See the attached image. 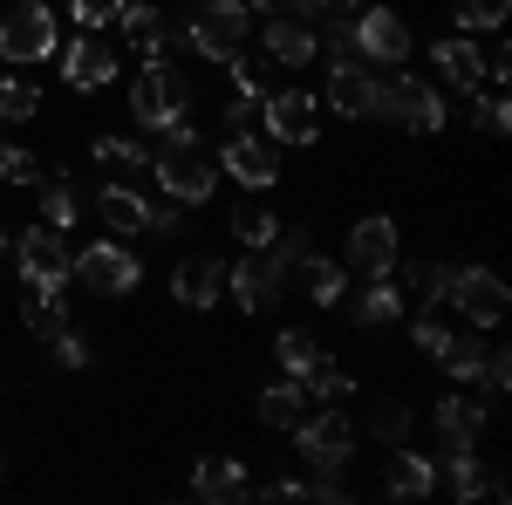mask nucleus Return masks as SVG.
Returning <instances> with one entry per match:
<instances>
[{"label":"nucleus","instance_id":"f257e3e1","mask_svg":"<svg viewBox=\"0 0 512 505\" xmlns=\"http://www.w3.org/2000/svg\"><path fill=\"white\" fill-rule=\"evenodd\" d=\"M164 144L151 151V185H164V198H178V205H205L212 185H219V157L198 144L192 117H178L171 130H158Z\"/></svg>","mask_w":512,"mask_h":505},{"label":"nucleus","instance_id":"f03ea898","mask_svg":"<svg viewBox=\"0 0 512 505\" xmlns=\"http://www.w3.org/2000/svg\"><path fill=\"white\" fill-rule=\"evenodd\" d=\"M246 35H253L246 0H192V21L178 28V41L192 48L198 62H219V69L246 55Z\"/></svg>","mask_w":512,"mask_h":505},{"label":"nucleus","instance_id":"7ed1b4c3","mask_svg":"<svg viewBox=\"0 0 512 505\" xmlns=\"http://www.w3.org/2000/svg\"><path fill=\"white\" fill-rule=\"evenodd\" d=\"M287 280H294V267L280 260L274 246H246L226 267V294L239 301V314H274L287 301Z\"/></svg>","mask_w":512,"mask_h":505},{"label":"nucleus","instance_id":"20e7f679","mask_svg":"<svg viewBox=\"0 0 512 505\" xmlns=\"http://www.w3.org/2000/svg\"><path fill=\"white\" fill-rule=\"evenodd\" d=\"M130 117L144 130H171L192 117V76H178L171 62H144V76H130Z\"/></svg>","mask_w":512,"mask_h":505},{"label":"nucleus","instance_id":"39448f33","mask_svg":"<svg viewBox=\"0 0 512 505\" xmlns=\"http://www.w3.org/2000/svg\"><path fill=\"white\" fill-rule=\"evenodd\" d=\"M62 48V28H55V14L41 7V0H21V7H7L0 14V62H14V69H35Z\"/></svg>","mask_w":512,"mask_h":505},{"label":"nucleus","instance_id":"423d86ee","mask_svg":"<svg viewBox=\"0 0 512 505\" xmlns=\"http://www.w3.org/2000/svg\"><path fill=\"white\" fill-rule=\"evenodd\" d=\"M260 137H274L280 151H308L321 137V103L308 89H267V103H260Z\"/></svg>","mask_w":512,"mask_h":505},{"label":"nucleus","instance_id":"0eeeda50","mask_svg":"<svg viewBox=\"0 0 512 505\" xmlns=\"http://www.w3.org/2000/svg\"><path fill=\"white\" fill-rule=\"evenodd\" d=\"M69 280H82V287H89V294H103V301H123V294H137L144 267H137V253H130V246L96 239V246H82V253H76Z\"/></svg>","mask_w":512,"mask_h":505},{"label":"nucleus","instance_id":"6e6552de","mask_svg":"<svg viewBox=\"0 0 512 505\" xmlns=\"http://www.w3.org/2000/svg\"><path fill=\"white\" fill-rule=\"evenodd\" d=\"M444 308L458 314L465 328H499V321H506V280H499L492 267H458Z\"/></svg>","mask_w":512,"mask_h":505},{"label":"nucleus","instance_id":"1a4fd4ad","mask_svg":"<svg viewBox=\"0 0 512 505\" xmlns=\"http://www.w3.org/2000/svg\"><path fill=\"white\" fill-rule=\"evenodd\" d=\"M219 171H233V185H246V192H274L280 185V144L260 137V130H226Z\"/></svg>","mask_w":512,"mask_h":505},{"label":"nucleus","instance_id":"9d476101","mask_svg":"<svg viewBox=\"0 0 512 505\" xmlns=\"http://www.w3.org/2000/svg\"><path fill=\"white\" fill-rule=\"evenodd\" d=\"M355 48H362V62H376V69H403L410 62V21L396 14V7H355Z\"/></svg>","mask_w":512,"mask_h":505},{"label":"nucleus","instance_id":"9b49d317","mask_svg":"<svg viewBox=\"0 0 512 505\" xmlns=\"http://www.w3.org/2000/svg\"><path fill=\"white\" fill-rule=\"evenodd\" d=\"M287 437L301 444L308 465H349V458H355V424H349V410H335V403L315 410V417H301Z\"/></svg>","mask_w":512,"mask_h":505},{"label":"nucleus","instance_id":"f8f14e48","mask_svg":"<svg viewBox=\"0 0 512 505\" xmlns=\"http://www.w3.org/2000/svg\"><path fill=\"white\" fill-rule=\"evenodd\" d=\"M14 260H21V280H35V287H69V267H76L69 233H55V226H28L14 239Z\"/></svg>","mask_w":512,"mask_h":505},{"label":"nucleus","instance_id":"ddd939ff","mask_svg":"<svg viewBox=\"0 0 512 505\" xmlns=\"http://www.w3.org/2000/svg\"><path fill=\"white\" fill-rule=\"evenodd\" d=\"M117 76H123V55L103 35H82V41H69V48H62V82H69V89H82V96L110 89Z\"/></svg>","mask_w":512,"mask_h":505},{"label":"nucleus","instance_id":"4468645a","mask_svg":"<svg viewBox=\"0 0 512 505\" xmlns=\"http://www.w3.org/2000/svg\"><path fill=\"white\" fill-rule=\"evenodd\" d=\"M403 260V246H396V219L390 212H369V219H355L349 226V267L369 280V273H396Z\"/></svg>","mask_w":512,"mask_h":505},{"label":"nucleus","instance_id":"2eb2a0df","mask_svg":"<svg viewBox=\"0 0 512 505\" xmlns=\"http://www.w3.org/2000/svg\"><path fill=\"white\" fill-rule=\"evenodd\" d=\"M219 294H226V260H219V253H185V260L171 267V301H178V308L205 314Z\"/></svg>","mask_w":512,"mask_h":505},{"label":"nucleus","instance_id":"dca6fc26","mask_svg":"<svg viewBox=\"0 0 512 505\" xmlns=\"http://www.w3.org/2000/svg\"><path fill=\"white\" fill-rule=\"evenodd\" d=\"M431 424H437V451H465V444H478V437H485V403H478V389L437 396Z\"/></svg>","mask_w":512,"mask_h":505},{"label":"nucleus","instance_id":"f3484780","mask_svg":"<svg viewBox=\"0 0 512 505\" xmlns=\"http://www.w3.org/2000/svg\"><path fill=\"white\" fill-rule=\"evenodd\" d=\"M431 69L451 82L465 103H472L478 89H485V55H478V41H472V35H444V41H431Z\"/></svg>","mask_w":512,"mask_h":505},{"label":"nucleus","instance_id":"a211bd4d","mask_svg":"<svg viewBox=\"0 0 512 505\" xmlns=\"http://www.w3.org/2000/svg\"><path fill=\"white\" fill-rule=\"evenodd\" d=\"M117 28H123V41L137 48V62H164V48H171V14H164L158 0H123Z\"/></svg>","mask_w":512,"mask_h":505},{"label":"nucleus","instance_id":"6ab92c4d","mask_svg":"<svg viewBox=\"0 0 512 505\" xmlns=\"http://www.w3.org/2000/svg\"><path fill=\"white\" fill-rule=\"evenodd\" d=\"M260 41H267V62H280V69H308L321 55L315 21H294V14H267L260 21Z\"/></svg>","mask_w":512,"mask_h":505},{"label":"nucleus","instance_id":"aec40b11","mask_svg":"<svg viewBox=\"0 0 512 505\" xmlns=\"http://www.w3.org/2000/svg\"><path fill=\"white\" fill-rule=\"evenodd\" d=\"M342 301H349V321H355V328H396V321H403V308H410V294L396 287L390 273H369V280H362V294H342Z\"/></svg>","mask_w":512,"mask_h":505},{"label":"nucleus","instance_id":"412c9836","mask_svg":"<svg viewBox=\"0 0 512 505\" xmlns=\"http://www.w3.org/2000/svg\"><path fill=\"white\" fill-rule=\"evenodd\" d=\"M383 492H390V499H431V492H437V458H424L417 444H390Z\"/></svg>","mask_w":512,"mask_h":505},{"label":"nucleus","instance_id":"4be33fe9","mask_svg":"<svg viewBox=\"0 0 512 505\" xmlns=\"http://www.w3.org/2000/svg\"><path fill=\"white\" fill-rule=\"evenodd\" d=\"M192 492L205 505H239V499H253V478H246L239 458H219V451H212V458L192 465Z\"/></svg>","mask_w":512,"mask_h":505},{"label":"nucleus","instance_id":"5701e85b","mask_svg":"<svg viewBox=\"0 0 512 505\" xmlns=\"http://www.w3.org/2000/svg\"><path fill=\"white\" fill-rule=\"evenodd\" d=\"M144 212H151V198H144V185H117V178H110V185L96 192V219H103V226H110L117 239L144 233Z\"/></svg>","mask_w":512,"mask_h":505},{"label":"nucleus","instance_id":"b1692460","mask_svg":"<svg viewBox=\"0 0 512 505\" xmlns=\"http://www.w3.org/2000/svg\"><path fill=\"white\" fill-rule=\"evenodd\" d=\"M369 69L362 62H328V110L335 117H349V123H362L369 117Z\"/></svg>","mask_w":512,"mask_h":505},{"label":"nucleus","instance_id":"393cba45","mask_svg":"<svg viewBox=\"0 0 512 505\" xmlns=\"http://www.w3.org/2000/svg\"><path fill=\"white\" fill-rule=\"evenodd\" d=\"M89 157H96V171H110L117 185H144V178H151V151L130 144V137H96Z\"/></svg>","mask_w":512,"mask_h":505},{"label":"nucleus","instance_id":"a878e982","mask_svg":"<svg viewBox=\"0 0 512 505\" xmlns=\"http://www.w3.org/2000/svg\"><path fill=\"white\" fill-rule=\"evenodd\" d=\"M35 198H41V226H55V233H69L82 219V198H76V185H69V171H41Z\"/></svg>","mask_w":512,"mask_h":505},{"label":"nucleus","instance_id":"bb28decb","mask_svg":"<svg viewBox=\"0 0 512 505\" xmlns=\"http://www.w3.org/2000/svg\"><path fill=\"white\" fill-rule=\"evenodd\" d=\"M21 321H28V335H62L69 328V301H62V287H35L28 280V294H21Z\"/></svg>","mask_w":512,"mask_h":505},{"label":"nucleus","instance_id":"cd10ccee","mask_svg":"<svg viewBox=\"0 0 512 505\" xmlns=\"http://www.w3.org/2000/svg\"><path fill=\"white\" fill-rule=\"evenodd\" d=\"M301 417H308V383L280 376L274 389H260V424H267V430H294Z\"/></svg>","mask_w":512,"mask_h":505},{"label":"nucleus","instance_id":"c85d7f7f","mask_svg":"<svg viewBox=\"0 0 512 505\" xmlns=\"http://www.w3.org/2000/svg\"><path fill=\"white\" fill-rule=\"evenodd\" d=\"M294 273H301V287H308L315 308H342V294H349V267H335V260L308 253V260H294Z\"/></svg>","mask_w":512,"mask_h":505},{"label":"nucleus","instance_id":"c756f323","mask_svg":"<svg viewBox=\"0 0 512 505\" xmlns=\"http://www.w3.org/2000/svg\"><path fill=\"white\" fill-rule=\"evenodd\" d=\"M437 465H444V492H451L458 505L485 499V458H478V444H465V451H444Z\"/></svg>","mask_w":512,"mask_h":505},{"label":"nucleus","instance_id":"7c9ffc66","mask_svg":"<svg viewBox=\"0 0 512 505\" xmlns=\"http://www.w3.org/2000/svg\"><path fill=\"white\" fill-rule=\"evenodd\" d=\"M403 110H410V76H403V69H390V76L369 82V123L403 130Z\"/></svg>","mask_w":512,"mask_h":505},{"label":"nucleus","instance_id":"2f4dec72","mask_svg":"<svg viewBox=\"0 0 512 505\" xmlns=\"http://www.w3.org/2000/svg\"><path fill=\"white\" fill-rule=\"evenodd\" d=\"M410 430H417V403H403V396H383L376 410H369V437L390 451V444H410Z\"/></svg>","mask_w":512,"mask_h":505},{"label":"nucleus","instance_id":"473e14b6","mask_svg":"<svg viewBox=\"0 0 512 505\" xmlns=\"http://www.w3.org/2000/svg\"><path fill=\"white\" fill-rule=\"evenodd\" d=\"M478 362H485V342H478V335H451V342L437 349V369L458 389H478Z\"/></svg>","mask_w":512,"mask_h":505},{"label":"nucleus","instance_id":"72a5a7b5","mask_svg":"<svg viewBox=\"0 0 512 505\" xmlns=\"http://www.w3.org/2000/svg\"><path fill=\"white\" fill-rule=\"evenodd\" d=\"M274 233H280V219L260 205V192H246L233 205V239H239V246H274Z\"/></svg>","mask_w":512,"mask_h":505},{"label":"nucleus","instance_id":"f704fd0d","mask_svg":"<svg viewBox=\"0 0 512 505\" xmlns=\"http://www.w3.org/2000/svg\"><path fill=\"white\" fill-rule=\"evenodd\" d=\"M451 335H458L451 308H444V301H424V314L410 321V349H417V355H431V362H437V349H444Z\"/></svg>","mask_w":512,"mask_h":505},{"label":"nucleus","instance_id":"c9c22d12","mask_svg":"<svg viewBox=\"0 0 512 505\" xmlns=\"http://www.w3.org/2000/svg\"><path fill=\"white\" fill-rule=\"evenodd\" d=\"M274 355H280V369H287V376H294V383H308V369H315L321 355V342L315 335H308V328H280V342H274Z\"/></svg>","mask_w":512,"mask_h":505},{"label":"nucleus","instance_id":"e433bc0d","mask_svg":"<svg viewBox=\"0 0 512 505\" xmlns=\"http://www.w3.org/2000/svg\"><path fill=\"white\" fill-rule=\"evenodd\" d=\"M451 273H458L451 260H410L396 287H403V294H417V301H444V294H451Z\"/></svg>","mask_w":512,"mask_h":505},{"label":"nucleus","instance_id":"4c0bfd02","mask_svg":"<svg viewBox=\"0 0 512 505\" xmlns=\"http://www.w3.org/2000/svg\"><path fill=\"white\" fill-rule=\"evenodd\" d=\"M403 130H417V137H437V130H444V96H437L424 76H410V110H403Z\"/></svg>","mask_w":512,"mask_h":505},{"label":"nucleus","instance_id":"58836bf2","mask_svg":"<svg viewBox=\"0 0 512 505\" xmlns=\"http://www.w3.org/2000/svg\"><path fill=\"white\" fill-rule=\"evenodd\" d=\"M41 117V82L35 76H0V123Z\"/></svg>","mask_w":512,"mask_h":505},{"label":"nucleus","instance_id":"ea45409f","mask_svg":"<svg viewBox=\"0 0 512 505\" xmlns=\"http://www.w3.org/2000/svg\"><path fill=\"white\" fill-rule=\"evenodd\" d=\"M506 14H512V0H458V35H478V28H506Z\"/></svg>","mask_w":512,"mask_h":505},{"label":"nucleus","instance_id":"a19ab883","mask_svg":"<svg viewBox=\"0 0 512 505\" xmlns=\"http://www.w3.org/2000/svg\"><path fill=\"white\" fill-rule=\"evenodd\" d=\"M512 389V349H499V342H485V362H478V396H506Z\"/></svg>","mask_w":512,"mask_h":505},{"label":"nucleus","instance_id":"79ce46f5","mask_svg":"<svg viewBox=\"0 0 512 505\" xmlns=\"http://www.w3.org/2000/svg\"><path fill=\"white\" fill-rule=\"evenodd\" d=\"M349 389H355V376H349V369H335L328 355H321L315 369H308V403H342Z\"/></svg>","mask_w":512,"mask_h":505},{"label":"nucleus","instance_id":"37998d69","mask_svg":"<svg viewBox=\"0 0 512 505\" xmlns=\"http://www.w3.org/2000/svg\"><path fill=\"white\" fill-rule=\"evenodd\" d=\"M506 123H512L506 89H492V96L478 89V96H472V130H478V137H506Z\"/></svg>","mask_w":512,"mask_h":505},{"label":"nucleus","instance_id":"c03bdc74","mask_svg":"<svg viewBox=\"0 0 512 505\" xmlns=\"http://www.w3.org/2000/svg\"><path fill=\"white\" fill-rule=\"evenodd\" d=\"M69 14H76L82 35H103V28L123 14V0H69Z\"/></svg>","mask_w":512,"mask_h":505},{"label":"nucleus","instance_id":"a18cd8bd","mask_svg":"<svg viewBox=\"0 0 512 505\" xmlns=\"http://www.w3.org/2000/svg\"><path fill=\"white\" fill-rule=\"evenodd\" d=\"M274 253L287 260V267H294V260H308V253H315V226H308V219H301V226H280V233H274Z\"/></svg>","mask_w":512,"mask_h":505},{"label":"nucleus","instance_id":"49530a36","mask_svg":"<svg viewBox=\"0 0 512 505\" xmlns=\"http://www.w3.org/2000/svg\"><path fill=\"white\" fill-rule=\"evenodd\" d=\"M0 178H7V185H35L41 171H35V157L21 151V144H7V137H0Z\"/></svg>","mask_w":512,"mask_h":505},{"label":"nucleus","instance_id":"de8ad7c7","mask_svg":"<svg viewBox=\"0 0 512 505\" xmlns=\"http://www.w3.org/2000/svg\"><path fill=\"white\" fill-rule=\"evenodd\" d=\"M260 103H267V89H253V96L239 89L233 103H226V130H260Z\"/></svg>","mask_w":512,"mask_h":505},{"label":"nucleus","instance_id":"09e8293b","mask_svg":"<svg viewBox=\"0 0 512 505\" xmlns=\"http://www.w3.org/2000/svg\"><path fill=\"white\" fill-rule=\"evenodd\" d=\"M48 349H55V362H62V369H89V342H82L76 328H62V335H48Z\"/></svg>","mask_w":512,"mask_h":505},{"label":"nucleus","instance_id":"8fccbe9b","mask_svg":"<svg viewBox=\"0 0 512 505\" xmlns=\"http://www.w3.org/2000/svg\"><path fill=\"white\" fill-rule=\"evenodd\" d=\"M349 7H362V0H321V14H349Z\"/></svg>","mask_w":512,"mask_h":505},{"label":"nucleus","instance_id":"3c124183","mask_svg":"<svg viewBox=\"0 0 512 505\" xmlns=\"http://www.w3.org/2000/svg\"><path fill=\"white\" fill-rule=\"evenodd\" d=\"M0 253H7V233H0Z\"/></svg>","mask_w":512,"mask_h":505},{"label":"nucleus","instance_id":"603ef678","mask_svg":"<svg viewBox=\"0 0 512 505\" xmlns=\"http://www.w3.org/2000/svg\"><path fill=\"white\" fill-rule=\"evenodd\" d=\"M0 485H7V471H0Z\"/></svg>","mask_w":512,"mask_h":505}]
</instances>
